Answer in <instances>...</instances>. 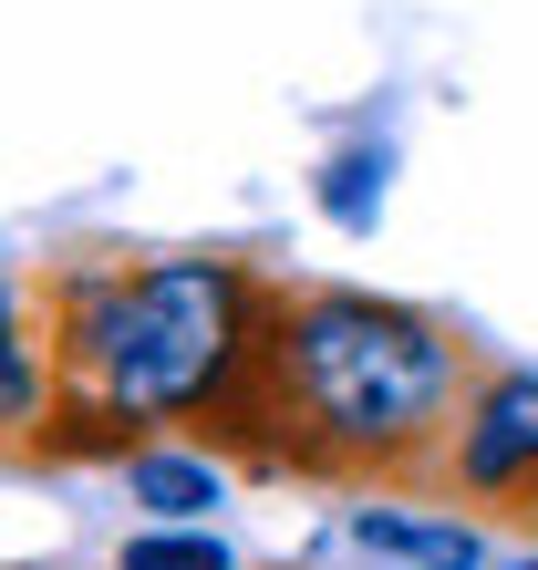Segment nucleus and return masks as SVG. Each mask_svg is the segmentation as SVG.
Wrapping results in <instances>:
<instances>
[{
	"instance_id": "nucleus-1",
	"label": "nucleus",
	"mask_w": 538,
	"mask_h": 570,
	"mask_svg": "<svg viewBox=\"0 0 538 570\" xmlns=\"http://www.w3.org/2000/svg\"><path fill=\"white\" fill-rule=\"evenodd\" d=\"M228 394H259V425H290L300 466H415L435 435H456L466 353L404 301L300 291L259 312V343Z\"/></svg>"
},
{
	"instance_id": "nucleus-2",
	"label": "nucleus",
	"mask_w": 538,
	"mask_h": 570,
	"mask_svg": "<svg viewBox=\"0 0 538 570\" xmlns=\"http://www.w3.org/2000/svg\"><path fill=\"white\" fill-rule=\"evenodd\" d=\"M259 343V291L239 259H146L73 291L62 374H73L83 425H134V415H187L239 384Z\"/></svg>"
},
{
	"instance_id": "nucleus-3",
	"label": "nucleus",
	"mask_w": 538,
	"mask_h": 570,
	"mask_svg": "<svg viewBox=\"0 0 538 570\" xmlns=\"http://www.w3.org/2000/svg\"><path fill=\"white\" fill-rule=\"evenodd\" d=\"M446 478L466 498H538V374H487L466 394Z\"/></svg>"
},
{
	"instance_id": "nucleus-4",
	"label": "nucleus",
	"mask_w": 538,
	"mask_h": 570,
	"mask_svg": "<svg viewBox=\"0 0 538 570\" xmlns=\"http://www.w3.org/2000/svg\"><path fill=\"white\" fill-rule=\"evenodd\" d=\"M352 540H362V550L415 560V570H487L477 529H446V519H393V509H362V519H352Z\"/></svg>"
},
{
	"instance_id": "nucleus-5",
	"label": "nucleus",
	"mask_w": 538,
	"mask_h": 570,
	"mask_svg": "<svg viewBox=\"0 0 538 570\" xmlns=\"http://www.w3.org/2000/svg\"><path fill=\"white\" fill-rule=\"evenodd\" d=\"M124 488H134V509H156L166 529H187L197 509H218V466L208 456H124Z\"/></svg>"
},
{
	"instance_id": "nucleus-6",
	"label": "nucleus",
	"mask_w": 538,
	"mask_h": 570,
	"mask_svg": "<svg viewBox=\"0 0 538 570\" xmlns=\"http://www.w3.org/2000/svg\"><path fill=\"white\" fill-rule=\"evenodd\" d=\"M42 384L52 374H42V353H31V322H21V301L0 291V435L42 415Z\"/></svg>"
},
{
	"instance_id": "nucleus-7",
	"label": "nucleus",
	"mask_w": 538,
	"mask_h": 570,
	"mask_svg": "<svg viewBox=\"0 0 538 570\" xmlns=\"http://www.w3.org/2000/svg\"><path fill=\"white\" fill-rule=\"evenodd\" d=\"M321 208H331V228H373V208H383V156H331L321 166Z\"/></svg>"
},
{
	"instance_id": "nucleus-8",
	"label": "nucleus",
	"mask_w": 538,
	"mask_h": 570,
	"mask_svg": "<svg viewBox=\"0 0 538 570\" xmlns=\"http://www.w3.org/2000/svg\"><path fill=\"white\" fill-rule=\"evenodd\" d=\"M114 570H228V550L208 540V529H146V540H124V560Z\"/></svg>"
}]
</instances>
